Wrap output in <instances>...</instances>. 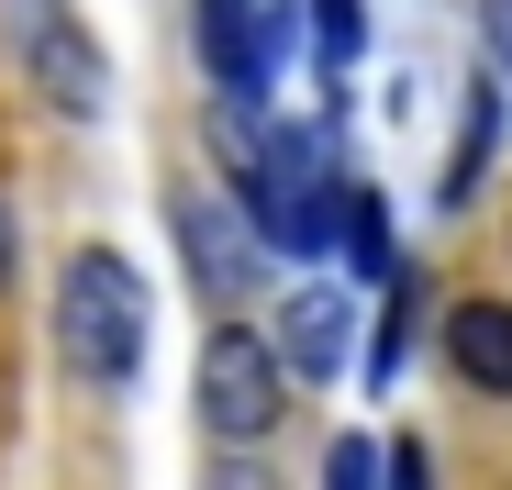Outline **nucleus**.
Here are the masks:
<instances>
[{"label":"nucleus","instance_id":"1","mask_svg":"<svg viewBox=\"0 0 512 490\" xmlns=\"http://www.w3.org/2000/svg\"><path fill=\"white\" fill-rule=\"evenodd\" d=\"M145 323H156V301H145L134 257H123V245H78L67 279H56V346H67V368L101 379V390H123L145 368Z\"/></svg>","mask_w":512,"mask_h":490},{"label":"nucleus","instance_id":"16","mask_svg":"<svg viewBox=\"0 0 512 490\" xmlns=\"http://www.w3.org/2000/svg\"><path fill=\"white\" fill-rule=\"evenodd\" d=\"M12 268H23V223H12V201H0V290H12Z\"/></svg>","mask_w":512,"mask_h":490},{"label":"nucleus","instance_id":"2","mask_svg":"<svg viewBox=\"0 0 512 490\" xmlns=\"http://www.w3.org/2000/svg\"><path fill=\"white\" fill-rule=\"evenodd\" d=\"M245 190V223L256 245H279V257H312V245H334V134L323 123H290V134H256V156L234 168Z\"/></svg>","mask_w":512,"mask_h":490},{"label":"nucleus","instance_id":"4","mask_svg":"<svg viewBox=\"0 0 512 490\" xmlns=\"http://www.w3.org/2000/svg\"><path fill=\"white\" fill-rule=\"evenodd\" d=\"M12 56H23V78H34L67 123H90V112L112 101V67H101L90 34H78L67 0H12Z\"/></svg>","mask_w":512,"mask_h":490},{"label":"nucleus","instance_id":"7","mask_svg":"<svg viewBox=\"0 0 512 490\" xmlns=\"http://www.w3.org/2000/svg\"><path fill=\"white\" fill-rule=\"evenodd\" d=\"M446 357H457L468 390L512 401V301H457V312H446Z\"/></svg>","mask_w":512,"mask_h":490},{"label":"nucleus","instance_id":"14","mask_svg":"<svg viewBox=\"0 0 512 490\" xmlns=\"http://www.w3.org/2000/svg\"><path fill=\"white\" fill-rule=\"evenodd\" d=\"M379 490H435V457H423L412 435H401V446H379Z\"/></svg>","mask_w":512,"mask_h":490},{"label":"nucleus","instance_id":"8","mask_svg":"<svg viewBox=\"0 0 512 490\" xmlns=\"http://www.w3.org/2000/svg\"><path fill=\"white\" fill-rule=\"evenodd\" d=\"M201 67L223 78L234 101L268 90V67H256V0H201Z\"/></svg>","mask_w":512,"mask_h":490},{"label":"nucleus","instance_id":"6","mask_svg":"<svg viewBox=\"0 0 512 490\" xmlns=\"http://www.w3.org/2000/svg\"><path fill=\"white\" fill-rule=\"evenodd\" d=\"M245 234H256V223H234L223 201H179V257H190L201 290H223V301L256 279V245H245Z\"/></svg>","mask_w":512,"mask_h":490},{"label":"nucleus","instance_id":"12","mask_svg":"<svg viewBox=\"0 0 512 490\" xmlns=\"http://www.w3.org/2000/svg\"><path fill=\"white\" fill-rule=\"evenodd\" d=\"M412 312H423V279H401V268H390V323H379V346H368V379H390V368H401Z\"/></svg>","mask_w":512,"mask_h":490},{"label":"nucleus","instance_id":"9","mask_svg":"<svg viewBox=\"0 0 512 490\" xmlns=\"http://www.w3.org/2000/svg\"><path fill=\"white\" fill-rule=\"evenodd\" d=\"M334 245H346L357 279H390V201L379 190H346V201H334Z\"/></svg>","mask_w":512,"mask_h":490},{"label":"nucleus","instance_id":"15","mask_svg":"<svg viewBox=\"0 0 512 490\" xmlns=\"http://www.w3.org/2000/svg\"><path fill=\"white\" fill-rule=\"evenodd\" d=\"M479 23H490V56H501V90H512V0H479Z\"/></svg>","mask_w":512,"mask_h":490},{"label":"nucleus","instance_id":"5","mask_svg":"<svg viewBox=\"0 0 512 490\" xmlns=\"http://www.w3.org/2000/svg\"><path fill=\"white\" fill-rule=\"evenodd\" d=\"M346 323H357L346 290H301V301H279V335L268 346H279L290 379H334V368H346Z\"/></svg>","mask_w":512,"mask_h":490},{"label":"nucleus","instance_id":"3","mask_svg":"<svg viewBox=\"0 0 512 490\" xmlns=\"http://www.w3.org/2000/svg\"><path fill=\"white\" fill-rule=\"evenodd\" d=\"M279 401H290L279 346H268V335H245V323H223V335L201 346V424H212L223 446H256V435L279 424Z\"/></svg>","mask_w":512,"mask_h":490},{"label":"nucleus","instance_id":"11","mask_svg":"<svg viewBox=\"0 0 512 490\" xmlns=\"http://www.w3.org/2000/svg\"><path fill=\"white\" fill-rule=\"evenodd\" d=\"M357 56H368V0H312V67L346 78Z\"/></svg>","mask_w":512,"mask_h":490},{"label":"nucleus","instance_id":"10","mask_svg":"<svg viewBox=\"0 0 512 490\" xmlns=\"http://www.w3.org/2000/svg\"><path fill=\"white\" fill-rule=\"evenodd\" d=\"M490 134H501V90L479 78V90H468V134H457V156H446V179H435V201H446V212H457V201L479 190V168H490Z\"/></svg>","mask_w":512,"mask_h":490},{"label":"nucleus","instance_id":"13","mask_svg":"<svg viewBox=\"0 0 512 490\" xmlns=\"http://www.w3.org/2000/svg\"><path fill=\"white\" fill-rule=\"evenodd\" d=\"M323 490H379V446L368 435H334L323 446Z\"/></svg>","mask_w":512,"mask_h":490}]
</instances>
